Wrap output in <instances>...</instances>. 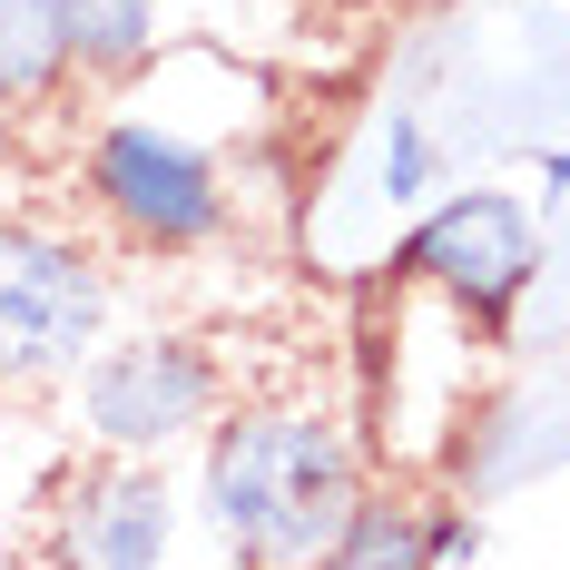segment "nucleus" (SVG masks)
I'll return each instance as SVG.
<instances>
[{
  "mask_svg": "<svg viewBox=\"0 0 570 570\" xmlns=\"http://www.w3.org/2000/svg\"><path fill=\"white\" fill-rule=\"evenodd\" d=\"M207 502L246 561H335L354 521V453L325 413H236L207 453Z\"/></svg>",
  "mask_w": 570,
  "mask_h": 570,
  "instance_id": "1",
  "label": "nucleus"
},
{
  "mask_svg": "<svg viewBox=\"0 0 570 570\" xmlns=\"http://www.w3.org/2000/svg\"><path fill=\"white\" fill-rule=\"evenodd\" d=\"M99 335V276L79 246L40 227H0V374H50Z\"/></svg>",
  "mask_w": 570,
  "mask_h": 570,
  "instance_id": "2",
  "label": "nucleus"
},
{
  "mask_svg": "<svg viewBox=\"0 0 570 570\" xmlns=\"http://www.w3.org/2000/svg\"><path fill=\"white\" fill-rule=\"evenodd\" d=\"M89 187H99V207H109L118 227H138L148 246H187V236L217 227V177H207V158L177 148V138H158V128H109Z\"/></svg>",
  "mask_w": 570,
  "mask_h": 570,
  "instance_id": "3",
  "label": "nucleus"
},
{
  "mask_svg": "<svg viewBox=\"0 0 570 570\" xmlns=\"http://www.w3.org/2000/svg\"><path fill=\"white\" fill-rule=\"evenodd\" d=\"M207 394H217V374H207V354H187V344H118V354H99L89 364V423L109 433L118 453H158V443H177L197 413H207Z\"/></svg>",
  "mask_w": 570,
  "mask_h": 570,
  "instance_id": "4",
  "label": "nucleus"
},
{
  "mask_svg": "<svg viewBox=\"0 0 570 570\" xmlns=\"http://www.w3.org/2000/svg\"><path fill=\"white\" fill-rule=\"evenodd\" d=\"M403 266L453 285L472 315H502L521 285H531V217H521L512 197H453L433 227L403 246Z\"/></svg>",
  "mask_w": 570,
  "mask_h": 570,
  "instance_id": "5",
  "label": "nucleus"
},
{
  "mask_svg": "<svg viewBox=\"0 0 570 570\" xmlns=\"http://www.w3.org/2000/svg\"><path fill=\"white\" fill-rule=\"evenodd\" d=\"M168 551V492L148 472H118L109 492H89V521H79V561H158Z\"/></svg>",
  "mask_w": 570,
  "mask_h": 570,
  "instance_id": "6",
  "label": "nucleus"
},
{
  "mask_svg": "<svg viewBox=\"0 0 570 570\" xmlns=\"http://www.w3.org/2000/svg\"><path fill=\"white\" fill-rule=\"evenodd\" d=\"M59 59H69L59 0H0V99H30Z\"/></svg>",
  "mask_w": 570,
  "mask_h": 570,
  "instance_id": "7",
  "label": "nucleus"
},
{
  "mask_svg": "<svg viewBox=\"0 0 570 570\" xmlns=\"http://www.w3.org/2000/svg\"><path fill=\"white\" fill-rule=\"evenodd\" d=\"M59 20H69V50L89 59V69H128V59L148 50L158 0H59Z\"/></svg>",
  "mask_w": 570,
  "mask_h": 570,
  "instance_id": "8",
  "label": "nucleus"
}]
</instances>
